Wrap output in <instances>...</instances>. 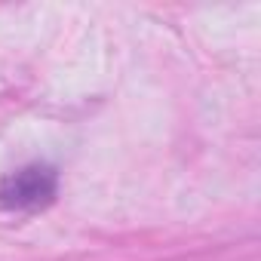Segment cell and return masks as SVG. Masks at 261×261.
Masks as SVG:
<instances>
[{"instance_id": "1", "label": "cell", "mask_w": 261, "mask_h": 261, "mask_svg": "<svg viewBox=\"0 0 261 261\" xmlns=\"http://www.w3.org/2000/svg\"><path fill=\"white\" fill-rule=\"evenodd\" d=\"M56 188H59V175L53 166L28 163L4 178V185H0V206H7L13 212H34L53 203Z\"/></svg>"}]
</instances>
